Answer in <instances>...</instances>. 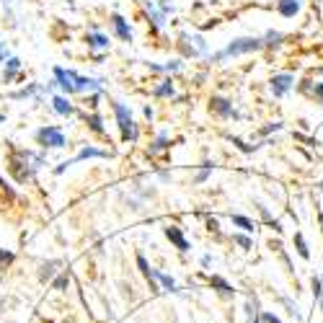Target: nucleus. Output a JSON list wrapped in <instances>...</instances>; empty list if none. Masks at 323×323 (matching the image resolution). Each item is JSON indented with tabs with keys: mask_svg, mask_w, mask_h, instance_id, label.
I'll return each mask as SVG.
<instances>
[{
	"mask_svg": "<svg viewBox=\"0 0 323 323\" xmlns=\"http://www.w3.org/2000/svg\"><path fill=\"white\" fill-rule=\"evenodd\" d=\"M264 47V39L259 36H243V39H235V42H230L222 52L215 55V60H225V57H238V55H246V52H256Z\"/></svg>",
	"mask_w": 323,
	"mask_h": 323,
	"instance_id": "obj_1",
	"label": "nucleus"
},
{
	"mask_svg": "<svg viewBox=\"0 0 323 323\" xmlns=\"http://www.w3.org/2000/svg\"><path fill=\"white\" fill-rule=\"evenodd\" d=\"M111 106H114V114H116V125H119V130H122V140L135 142L137 140V127H135V119H132L130 109L125 104H119V101H114Z\"/></svg>",
	"mask_w": 323,
	"mask_h": 323,
	"instance_id": "obj_2",
	"label": "nucleus"
},
{
	"mask_svg": "<svg viewBox=\"0 0 323 323\" xmlns=\"http://www.w3.org/2000/svg\"><path fill=\"white\" fill-rule=\"evenodd\" d=\"M36 140H39V145H44V147H65V135H62V130L60 127H42L36 132Z\"/></svg>",
	"mask_w": 323,
	"mask_h": 323,
	"instance_id": "obj_3",
	"label": "nucleus"
},
{
	"mask_svg": "<svg viewBox=\"0 0 323 323\" xmlns=\"http://www.w3.org/2000/svg\"><path fill=\"white\" fill-rule=\"evenodd\" d=\"M52 86H60L65 93H78V75L72 70L55 67V83Z\"/></svg>",
	"mask_w": 323,
	"mask_h": 323,
	"instance_id": "obj_4",
	"label": "nucleus"
},
{
	"mask_svg": "<svg viewBox=\"0 0 323 323\" xmlns=\"http://www.w3.org/2000/svg\"><path fill=\"white\" fill-rule=\"evenodd\" d=\"M269 83H271V93L279 98V96H285L290 88H292V83H295V78L290 75V72H279V75H274L271 80H269Z\"/></svg>",
	"mask_w": 323,
	"mask_h": 323,
	"instance_id": "obj_5",
	"label": "nucleus"
},
{
	"mask_svg": "<svg viewBox=\"0 0 323 323\" xmlns=\"http://www.w3.org/2000/svg\"><path fill=\"white\" fill-rule=\"evenodd\" d=\"M86 158H109V153H106V150H98V147H83V150H80V153H78L72 160H65L62 166H57V173H62L67 166L78 163V160H86Z\"/></svg>",
	"mask_w": 323,
	"mask_h": 323,
	"instance_id": "obj_6",
	"label": "nucleus"
},
{
	"mask_svg": "<svg viewBox=\"0 0 323 323\" xmlns=\"http://www.w3.org/2000/svg\"><path fill=\"white\" fill-rule=\"evenodd\" d=\"M111 23H114V29H116V36L122 39V42H132V31H130V26L125 23V18L119 16V13H114L111 16Z\"/></svg>",
	"mask_w": 323,
	"mask_h": 323,
	"instance_id": "obj_7",
	"label": "nucleus"
},
{
	"mask_svg": "<svg viewBox=\"0 0 323 323\" xmlns=\"http://www.w3.org/2000/svg\"><path fill=\"white\" fill-rule=\"evenodd\" d=\"M166 235H168V240H173V243H176V249H179V251H189V240L184 238L181 228L171 225V228H166Z\"/></svg>",
	"mask_w": 323,
	"mask_h": 323,
	"instance_id": "obj_8",
	"label": "nucleus"
},
{
	"mask_svg": "<svg viewBox=\"0 0 323 323\" xmlns=\"http://www.w3.org/2000/svg\"><path fill=\"white\" fill-rule=\"evenodd\" d=\"M277 11H279V16L292 18V16L300 11V0H279V3H277Z\"/></svg>",
	"mask_w": 323,
	"mask_h": 323,
	"instance_id": "obj_9",
	"label": "nucleus"
},
{
	"mask_svg": "<svg viewBox=\"0 0 323 323\" xmlns=\"http://www.w3.org/2000/svg\"><path fill=\"white\" fill-rule=\"evenodd\" d=\"M52 104H55V111H57V114H62V116H70V114H72V104H70L67 96H55Z\"/></svg>",
	"mask_w": 323,
	"mask_h": 323,
	"instance_id": "obj_10",
	"label": "nucleus"
},
{
	"mask_svg": "<svg viewBox=\"0 0 323 323\" xmlns=\"http://www.w3.org/2000/svg\"><path fill=\"white\" fill-rule=\"evenodd\" d=\"M145 8H147V13H150V18H153V23H155L158 29L166 23V13H163V11H158L153 0H145Z\"/></svg>",
	"mask_w": 323,
	"mask_h": 323,
	"instance_id": "obj_11",
	"label": "nucleus"
},
{
	"mask_svg": "<svg viewBox=\"0 0 323 323\" xmlns=\"http://www.w3.org/2000/svg\"><path fill=\"white\" fill-rule=\"evenodd\" d=\"M212 109H215L217 114H222V116H235V111H233L230 101H225V98H220V96H215V98H212Z\"/></svg>",
	"mask_w": 323,
	"mask_h": 323,
	"instance_id": "obj_12",
	"label": "nucleus"
},
{
	"mask_svg": "<svg viewBox=\"0 0 323 323\" xmlns=\"http://www.w3.org/2000/svg\"><path fill=\"white\" fill-rule=\"evenodd\" d=\"M86 42H88V47H93V49H106V47H109V36H104V34H88Z\"/></svg>",
	"mask_w": 323,
	"mask_h": 323,
	"instance_id": "obj_13",
	"label": "nucleus"
},
{
	"mask_svg": "<svg viewBox=\"0 0 323 323\" xmlns=\"http://www.w3.org/2000/svg\"><path fill=\"white\" fill-rule=\"evenodd\" d=\"M57 266H60V261H49V264H44V266H42V271H39V279L47 282V279L57 271Z\"/></svg>",
	"mask_w": 323,
	"mask_h": 323,
	"instance_id": "obj_14",
	"label": "nucleus"
},
{
	"mask_svg": "<svg viewBox=\"0 0 323 323\" xmlns=\"http://www.w3.org/2000/svg\"><path fill=\"white\" fill-rule=\"evenodd\" d=\"M153 279H158V282H160V285H163L166 290H176V282H173L171 277H166V274L155 271V269H153Z\"/></svg>",
	"mask_w": 323,
	"mask_h": 323,
	"instance_id": "obj_15",
	"label": "nucleus"
},
{
	"mask_svg": "<svg viewBox=\"0 0 323 323\" xmlns=\"http://www.w3.org/2000/svg\"><path fill=\"white\" fill-rule=\"evenodd\" d=\"M0 199H3V202H13V189L3 179H0Z\"/></svg>",
	"mask_w": 323,
	"mask_h": 323,
	"instance_id": "obj_16",
	"label": "nucleus"
},
{
	"mask_svg": "<svg viewBox=\"0 0 323 323\" xmlns=\"http://www.w3.org/2000/svg\"><path fill=\"white\" fill-rule=\"evenodd\" d=\"M86 122L91 125V130H93V132H98V135H104V127H101V116H98V114H91V116L86 119Z\"/></svg>",
	"mask_w": 323,
	"mask_h": 323,
	"instance_id": "obj_17",
	"label": "nucleus"
},
{
	"mask_svg": "<svg viewBox=\"0 0 323 323\" xmlns=\"http://www.w3.org/2000/svg\"><path fill=\"white\" fill-rule=\"evenodd\" d=\"M168 147V140H166V135H160L155 142H153V147H150V155H155V153H160V150H166Z\"/></svg>",
	"mask_w": 323,
	"mask_h": 323,
	"instance_id": "obj_18",
	"label": "nucleus"
},
{
	"mask_svg": "<svg viewBox=\"0 0 323 323\" xmlns=\"http://www.w3.org/2000/svg\"><path fill=\"white\" fill-rule=\"evenodd\" d=\"M295 243H297V254H300L303 259H308V256H310V251H308V246H305V238H303L300 233L295 235Z\"/></svg>",
	"mask_w": 323,
	"mask_h": 323,
	"instance_id": "obj_19",
	"label": "nucleus"
},
{
	"mask_svg": "<svg viewBox=\"0 0 323 323\" xmlns=\"http://www.w3.org/2000/svg\"><path fill=\"white\" fill-rule=\"evenodd\" d=\"M233 222H235L238 228H243V230H254V222H251L249 217H240V215H233Z\"/></svg>",
	"mask_w": 323,
	"mask_h": 323,
	"instance_id": "obj_20",
	"label": "nucleus"
},
{
	"mask_svg": "<svg viewBox=\"0 0 323 323\" xmlns=\"http://www.w3.org/2000/svg\"><path fill=\"white\" fill-rule=\"evenodd\" d=\"M11 261H13V254H11V251H6V249H0V271H3Z\"/></svg>",
	"mask_w": 323,
	"mask_h": 323,
	"instance_id": "obj_21",
	"label": "nucleus"
},
{
	"mask_svg": "<svg viewBox=\"0 0 323 323\" xmlns=\"http://www.w3.org/2000/svg\"><path fill=\"white\" fill-rule=\"evenodd\" d=\"M279 42H282V34H279V31H266L264 44H279Z\"/></svg>",
	"mask_w": 323,
	"mask_h": 323,
	"instance_id": "obj_22",
	"label": "nucleus"
},
{
	"mask_svg": "<svg viewBox=\"0 0 323 323\" xmlns=\"http://www.w3.org/2000/svg\"><path fill=\"white\" fill-rule=\"evenodd\" d=\"M212 285H215V287H220V292H225V295H230V292H233V287L228 285V282H222L220 277H212Z\"/></svg>",
	"mask_w": 323,
	"mask_h": 323,
	"instance_id": "obj_23",
	"label": "nucleus"
},
{
	"mask_svg": "<svg viewBox=\"0 0 323 323\" xmlns=\"http://www.w3.org/2000/svg\"><path fill=\"white\" fill-rule=\"evenodd\" d=\"M18 67H21V62H18L16 57H11V60H8V72H6V80H11V78H13V72H16Z\"/></svg>",
	"mask_w": 323,
	"mask_h": 323,
	"instance_id": "obj_24",
	"label": "nucleus"
},
{
	"mask_svg": "<svg viewBox=\"0 0 323 323\" xmlns=\"http://www.w3.org/2000/svg\"><path fill=\"white\" fill-rule=\"evenodd\" d=\"M155 96H173V86H171V83L158 86V88H155Z\"/></svg>",
	"mask_w": 323,
	"mask_h": 323,
	"instance_id": "obj_25",
	"label": "nucleus"
},
{
	"mask_svg": "<svg viewBox=\"0 0 323 323\" xmlns=\"http://www.w3.org/2000/svg\"><path fill=\"white\" fill-rule=\"evenodd\" d=\"M191 42L196 44L199 52H207V44H205V39H202V36H191Z\"/></svg>",
	"mask_w": 323,
	"mask_h": 323,
	"instance_id": "obj_26",
	"label": "nucleus"
},
{
	"mask_svg": "<svg viewBox=\"0 0 323 323\" xmlns=\"http://www.w3.org/2000/svg\"><path fill=\"white\" fill-rule=\"evenodd\" d=\"M233 240H235V243H240L243 249H251V240H249L246 235H233Z\"/></svg>",
	"mask_w": 323,
	"mask_h": 323,
	"instance_id": "obj_27",
	"label": "nucleus"
},
{
	"mask_svg": "<svg viewBox=\"0 0 323 323\" xmlns=\"http://www.w3.org/2000/svg\"><path fill=\"white\" fill-rule=\"evenodd\" d=\"M67 282H70L67 277H60V279L55 282V287H57V290H65V287H67Z\"/></svg>",
	"mask_w": 323,
	"mask_h": 323,
	"instance_id": "obj_28",
	"label": "nucleus"
},
{
	"mask_svg": "<svg viewBox=\"0 0 323 323\" xmlns=\"http://www.w3.org/2000/svg\"><path fill=\"white\" fill-rule=\"evenodd\" d=\"M259 323H279V320H277V318H274V315H271V313H264V315H261V320H259Z\"/></svg>",
	"mask_w": 323,
	"mask_h": 323,
	"instance_id": "obj_29",
	"label": "nucleus"
},
{
	"mask_svg": "<svg viewBox=\"0 0 323 323\" xmlns=\"http://www.w3.org/2000/svg\"><path fill=\"white\" fill-rule=\"evenodd\" d=\"M8 57V49H3V47H0V60H6Z\"/></svg>",
	"mask_w": 323,
	"mask_h": 323,
	"instance_id": "obj_30",
	"label": "nucleus"
},
{
	"mask_svg": "<svg viewBox=\"0 0 323 323\" xmlns=\"http://www.w3.org/2000/svg\"><path fill=\"white\" fill-rule=\"evenodd\" d=\"M3 122H6V116H3V114H0V125H3Z\"/></svg>",
	"mask_w": 323,
	"mask_h": 323,
	"instance_id": "obj_31",
	"label": "nucleus"
}]
</instances>
